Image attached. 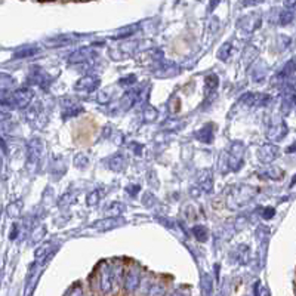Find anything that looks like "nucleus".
<instances>
[{"label":"nucleus","instance_id":"1","mask_svg":"<svg viewBox=\"0 0 296 296\" xmlns=\"http://www.w3.org/2000/svg\"><path fill=\"white\" fill-rule=\"evenodd\" d=\"M244 145L242 142H234L231 150L228 151V165L233 171H239L242 168L244 156Z\"/></svg>","mask_w":296,"mask_h":296},{"label":"nucleus","instance_id":"2","mask_svg":"<svg viewBox=\"0 0 296 296\" xmlns=\"http://www.w3.org/2000/svg\"><path fill=\"white\" fill-rule=\"evenodd\" d=\"M279 147H276L274 144H265V145H262L261 148H259L258 157L264 163H271V161H274L279 157Z\"/></svg>","mask_w":296,"mask_h":296},{"label":"nucleus","instance_id":"3","mask_svg":"<svg viewBox=\"0 0 296 296\" xmlns=\"http://www.w3.org/2000/svg\"><path fill=\"white\" fill-rule=\"evenodd\" d=\"M113 283H114V271H113V268L108 264H105L103 271H101V290L104 293L111 292Z\"/></svg>","mask_w":296,"mask_h":296},{"label":"nucleus","instance_id":"4","mask_svg":"<svg viewBox=\"0 0 296 296\" xmlns=\"http://www.w3.org/2000/svg\"><path fill=\"white\" fill-rule=\"evenodd\" d=\"M12 100L18 107H27V105L31 103L33 100V92L27 87H22V89H18L14 92L12 95Z\"/></svg>","mask_w":296,"mask_h":296},{"label":"nucleus","instance_id":"5","mask_svg":"<svg viewBox=\"0 0 296 296\" xmlns=\"http://www.w3.org/2000/svg\"><path fill=\"white\" fill-rule=\"evenodd\" d=\"M287 134V126L283 120H279V122L273 123L270 126V130H268V138L271 141H279L281 138H284Z\"/></svg>","mask_w":296,"mask_h":296},{"label":"nucleus","instance_id":"6","mask_svg":"<svg viewBox=\"0 0 296 296\" xmlns=\"http://www.w3.org/2000/svg\"><path fill=\"white\" fill-rule=\"evenodd\" d=\"M98 86H100V79L93 77V76H86V77L80 79L76 83V89L77 90H83V92H92Z\"/></svg>","mask_w":296,"mask_h":296},{"label":"nucleus","instance_id":"7","mask_svg":"<svg viewBox=\"0 0 296 296\" xmlns=\"http://www.w3.org/2000/svg\"><path fill=\"white\" fill-rule=\"evenodd\" d=\"M42 144L39 140H33L28 150V166H35L39 163V158L42 156Z\"/></svg>","mask_w":296,"mask_h":296},{"label":"nucleus","instance_id":"8","mask_svg":"<svg viewBox=\"0 0 296 296\" xmlns=\"http://www.w3.org/2000/svg\"><path fill=\"white\" fill-rule=\"evenodd\" d=\"M140 271L138 270H130L127 274H126V280H124V287L127 292H132L135 290L138 286H140Z\"/></svg>","mask_w":296,"mask_h":296},{"label":"nucleus","instance_id":"9","mask_svg":"<svg viewBox=\"0 0 296 296\" xmlns=\"http://www.w3.org/2000/svg\"><path fill=\"white\" fill-rule=\"evenodd\" d=\"M197 138L202 141V142H206V144H210L213 141V124H206L203 126L197 134Z\"/></svg>","mask_w":296,"mask_h":296},{"label":"nucleus","instance_id":"10","mask_svg":"<svg viewBox=\"0 0 296 296\" xmlns=\"http://www.w3.org/2000/svg\"><path fill=\"white\" fill-rule=\"evenodd\" d=\"M261 176L264 178H273V179H280L281 176H283V171L280 169V168H276V166H273V168H268V169H265L264 172H261Z\"/></svg>","mask_w":296,"mask_h":296},{"label":"nucleus","instance_id":"11","mask_svg":"<svg viewBox=\"0 0 296 296\" xmlns=\"http://www.w3.org/2000/svg\"><path fill=\"white\" fill-rule=\"evenodd\" d=\"M192 233H194V236H195V239L199 242H206L208 240V229L203 225L194 226L192 228Z\"/></svg>","mask_w":296,"mask_h":296},{"label":"nucleus","instance_id":"12","mask_svg":"<svg viewBox=\"0 0 296 296\" xmlns=\"http://www.w3.org/2000/svg\"><path fill=\"white\" fill-rule=\"evenodd\" d=\"M51 246H52V243H46V244H43L40 249H37V250L35 252L36 258H45V259H46V253H49V255L53 253V252H51V249H52Z\"/></svg>","mask_w":296,"mask_h":296},{"label":"nucleus","instance_id":"13","mask_svg":"<svg viewBox=\"0 0 296 296\" xmlns=\"http://www.w3.org/2000/svg\"><path fill=\"white\" fill-rule=\"evenodd\" d=\"M216 87H218V77L215 74H209L206 77V93H209L210 89L215 90Z\"/></svg>","mask_w":296,"mask_h":296},{"label":"nucleus","instance_id":"14","mask_svg":"<svg viewBox=\"0 0 296 296\" xmlns=\"http://www.w3.org/2000/svg\"><path fill=\"white\" fill-rule=\"evenodd\" d=\"M202 284H203V290H205V295L209 296L210 290H212V279H210V276L208 274H205L203 276V279H202Z\"/></svg>","mask_w":296,"mask_h":296},{"label":"nucleus","instance_id":"15","mask_svg":"<svg viewBox=\"0 0 296 296\" xmlns=\"http://www.w3.org/2000/svg\"><path fill=\"white\" fill-rule=\"evenodd\" d=\"M229 53H231V45L225 43V45L219 49V52H218V58H219V59H228Z\"/></svg>","mask_w":296,"mask_h":296},{"label":"nucleus","instance_id":"16","mask_svg":"<svg viewBox=\"0 0 296 296\" xmlns=\"http://www.w3.org/2000/svg\"><path fill=\"white\" fill-rule=\"evenodd\" d=\"M144 117H145V120H147V122L154 120V119L157 117V110L156 108H153V107H148V108L144 111Z\"/></svg>","mask_w":296,"mask_h":296},{"label":"nucleus","instance_id":"17","mask_svg":"<svg viewBox=\"0 0 296 296\" xmlns=\"http://www.w3.org/2000/svg\"><path fill=\"white\" fill-rule=\"evenodd\" d=\"M293 18V11L292 9H284L283 14H281V24H289Z\"/></svg>","mask_w":296,"mask_h":296},{"label":"nucleus","instance_id":"18","mask_svg":"<svg viewBox=\"0 0 296 296\" xmlns=\"http://www.w3.org/2000/svg\"><path fill=\"white\" fill-rule=\"evenodd\" d=\"M212 184H213V181H212V176H208V178L202 176V178H200V185H202V188H205L206 191H210V188H212Z\"/></svg>","mask_w":296,"mask_h":296},{"label":"nucleus","instance_id":"19","mask_svg":"<svg viewBox=\"0 0 296 296\" xmlns=\"http://www.w3.org/2000/svg\"><path fill=\"white\" fill-rule=\"evenodd\" d=\"M65 296H83V292H82V287H80V284H74L70 290L67 292V295Z\"/></svg>","mask_w":296,"mask_h":296},{"label":"nucleus","instance_id":"20","mask_svg":"<svg viewBox=\"0 0 296 296\" xmlns=\"http://www.w3.org/2000/svg\"><path fill=\"white\" fill-rule=\"evenodd\" d=\"M98 200H100V194H98V191L90 192L89 197H87V203H89L90 206H92V205H96Z\"/></svg>","mask_w":296,"mask_h":296},{"label":"nucleus","instance_id":"21","mask_svg":"<svg viewBox=\"0 0 296 296\" xmlns=\"http://www.w3.org/2000/svg\"><path fill=\"white\" fill-rule=\"evenodd\" d=\"M274 208H265V212L262 213V218L264 219H270V218H273L274 216Z\"/></svg>","mask_w":296,"mask_h":296}]
</instances>
